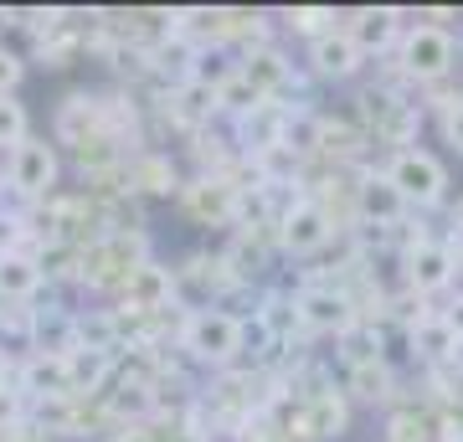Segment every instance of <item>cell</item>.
<instances>
[{
  "label": "cell",
  "instance_id": "6da1fadb",
  "mask_svg": "<svg viewBox=\"0 0 463 442\" xmlns=\"http://www.w3.org/2000/svg\"><path fill=\"white\" fill-rule=\"evenodd\" d=\"M237 340H242V319L227 314V309H196L181 329V344L206 365L237 361Z\"/></svg>",
  "mask_w": 463,
  "mask_h": 442
},
{
  "label": "cell",
  "instance_id": "7a4b0ae2",
  "mask_svg": "<svg viewBox=\"0 0 463 442\" xmlns=\"http://www.w3.org/2000/svg\"><path fill=\"white\" fill-rule=\"evenodd\" d=\"M386 181L402 196V206H432V201H443L448 175H443V165H438V155H428V149H397Z\"/></svg>",
  "mask_w": 463,
  "mask_h": 442
},
{
  "label": "cell",
  "instance_id": "3957f363",
  "mask_svg": "<svg viewBox=\"0 0 463 442\" xmlns=\"http://www.w3.org/2000/svg\"><path fill=\"white\" fill-rule=\"evenodd\" d=\"M453 57H458V42H453L443 26H412L407 42H402V67L422 82L443 78L448 67H453Z\"/></svg>",
  "mask_w": 463,
  "mask_h": 442
},
{
  "label": "cell",
  "instance_id": "277c9868",
  "mask_svg": "<svg viewBox=\"0 0 463 442\" xmlns=\"http://www.w3.org/2000/svg\"><path fill=\"white\" fill-rule=\"evenodd\" d=\"M5 181H11V191H21V196H47L52 181H57V149H52L47 139H21V145L11 149Z\"/></svg>",
  "mask_w": 463,
  "mask_h": 442
},
{
  "label": "cell",
  "instance_id": "5b68a950",
  "mask_svg": "<svg viewBox=\"0 0 463 442\" xmlns=\"http://www.w3.org/2000/svg\"><path fill=\"white\" fill-rule=\"evenodd\" d=\"M330 231H335L330 212H325L319 201H294L279 221V242H283V252L304 258V252H319V247L330 242Z\"/></svg>",
  "mask_w": 463,
  "mask_h": 442
},
{
  "label": "cell",
  "instance_id": "8992f818",
  "mask_svg": "<svg viewBox=\"0 0 463 442\" xmlns=\"http://www.w3.org/2000/svg\"><path fill=\"white\" fill-rule=\"evenodd\" d=\"M453 273H458L453 247L417 237L412 252H407V283H412L417 294H438V288H448V283H453Z\"/></svg>",
  "mask_w": 463,
  "mask_h": 442
},
{
  "label": "cell",
  "instance_id": "52a82bcc",
  "mask_svg": "<svg viewBox=\"0 0 463 442\" xmlns=\"http://www.w3.org/2000/svg\"><path fill=\"white\" fill-rule=\"evenodd\" d=\"M294 309H298V324L304 329H335V334H345L355 324V304L340 288H304L294 298Z\"/></svg>",
  "mask_w": 463,
  "mask_h": 442
},
{
  "label": "cell",
  "instance_id": "ba28073f",
  "mask_svg": "<svg viewBox=\"0 0 463 442\" xmlns=\"http://www.w3.org/2000/svg\"><path fill=\"white\" fill-rule=\"evenodd\" d=\"M170 294H175V278H170V268L160 262H134L129 273H124V298H129V309H165Z\"/></svg>",
  "mask_w": 463,
  "mask_h": 442
},
{
  "label": "cell",
  "instance_id": "9c48e42d",
  "mask_svg": "<svg viewBox=\"0 0 463 442\" xmlns=\"http://www.w3.org/2000/svg\"><path fill=\"white\" fill-rule=\"evenodd\" d=\"M26 334H32L36 355H67L78 344L72 314H62V309H26Z\"/></svg>",
  "mask_w": 463,
  "mask_h": 442
},
{
  "label": "cell",
  "instance_id": "30bf717a",
  "mask_svg": "<svg viewBox=\"0 0 463 442\" xmlns=\"http://www.w3.org/2000/svg\"><path fill=\"white\" fill-rule=\"evenodd\" d=\"M309 62H315L319 78H355L361 72V52H355V42H350L345 32H325L315 36V47H309Z\"/></svg>",
  "mask_w": 463,
  "mask_h": 442
},
{
  "label": "cell",
  "instance_id": "8fae6325",
  "mask_svg": "<svg viewBox=\"0 0 463 442\" xmlns=\"http://www.w3.org/2000/svg\"><path fill=\"white\" fill-rule=\"evenodd\" d=\"M355 201H361V216L365 221H376V227H397L402 212H407L386 175H365V181L355 185Z\"/></svg>",
  "mask_w": 463,
  "mask_h": 442
},
{
  "label": "cell",
  "instance_id": "7c38bea8",
  "mask_svg": "<svg viewBox=\"0 0 463 442\" xmlns=\"http://www.w3.org/2000/svg\"><path fill=\"white\" fill-rule=\"evenodd\" d=\"M21 391L42 396V401L72 396V386H67V365H62V355H32V361H26V371H21Z\"/></svg>",
  "mask_w": 463,
  "mask_h": 442
},
{
  "label": "cell",
  "instance_id": "4fadbf2b",
  "mask_svg": "<svg viewBox=\"0 0 463 442\" xmlns=\"http://www.w3.org/2000/svg\"><path fill=\"white\" fill-rule=\"evenodd\" d=\"M237 72H242V82H248L258 99H268L273 88H283V78H288V62H283L273 47H258V52H248V57L237 62Z\"/></svg>",
  "mask_w": 463,
  "mask_h": 442
},
{
  "label": "cell",
  "instance_id": "5bb4252c",
  "mask_svg": "<svg viewBox=\"0 0 463 442\" xmlns=\"http://www.w3.org/2000/svg\"><path fill=\"white\" fill-rule=\"evenodd\" d=\"M232 72H237V57H232L227 47H196L191 62H185V82H196V88H206V93H216Z\"/></svg>",
  "mask_w": 463,
  "mask_h": 442
},
{
  "label": "cell",
  "instance_id": "9a60e30c",
  "mask_svg": "<svg viewBox=\"0 0 463 442\" xmlns=\"http://www.w3.org/2000/svg\"><path fill=\"white\" fill-rule=\"evenodd\" d=\"M67 365V386L72 391H93V386H103V376H109V365H114V355H103V350H83V344H72L62 355Z\"/></svg>",
  "mask_w": 463,
  "mask_h": 442
},
{
  "label": "cell",
  "instance_id": "2e32d148",
  "mask_svg": "<svg viewBox=\"0 0 463 442\" xmlns=\"http://www.w3.org/2000/svg\"><path fill=\"white\" fill-rule=\"evenodd\" d=\"M36 288H42V268H36V258H26V252H5V258H0V298H32Z\"/></svg>",
  "mask_w": 463,
  "mask_h": 442
},
{
  "label": "cell",
  "instance_id": "e0dca14e",
  "mask_svg": "<svg viewBox=\"0 0 463 442\" xmlns=\"http://www.w3.org/2000/svg\"><path fill=\"white\" fill-rule=\"evenodd\" d=\"M350 42H355V52H371V47H386V42H392V36H397V11H361V16H355V26H350Z\"/></svg>",
  "mask_w": 463,
  "mask_h": 442
},
{
  "label": "cell",
  "instance_id": "ac0fdd59",
  "mask_svg": "<svg viewBox=\"0 0 463 442\" xmlns=\"http://www.w3.org/2000/svg\"><path fill=\"white\" fill-rule=\"evenodd\" d=\"M350 391L361 396V401H386V396H392V371L381 361L350 365Z\"/></svg>",
  "mask_w": 463,
  "mask_h": 442
},
{
  "label": "cell",
  "instance_id": "d6986e66",
  "mask_svg": "<svg viewBox=\"0 0 463 442\" xmlns=\"http://www.w3.org/2000/svg\"><path fill=\"white\" fill-rule=\"evenodd\" d=\"M412 344L422 350V355H428V361H448V350H453V334H448L443 314H438V319H417Z\"/></svg>",
  "mask_w": 463,
  "mask_h": 442
},
{
  "label": "cell",
  "instance_id": "ffe728a7",
  "mask_svg": "<svg viewBox=\"0 0 463 442\" xmlns=\"http://www.w3.org/2000/svg\"><path fill=\"white\" fill-rule=\"evenodd\" d=\"M345 427V401H335L330 391L315 396V407H309V432H319V437H335Z\"/></svg>",
  "mask_w": 463,
  "mask_h": 442
},
{
  "label": "cell",
  "instance_id": "44dd1931",
  "mask_svg": "<svg viewBox=\"0 0 463 442\" xmlns=\"http://www.w3.org/2000/svg\"><path fill=\"white\" fill-rule=\"evenodd\" d=\"M26 139V108L16 99H0V149H16Z\"/></svg>",
  "mask_w": 463,
  "mask_h": 442
},
{
  "label": "cell",
  "instance_id": "7402d4cb",
  "mask_svg": "<svg viewBox=\"0 0 463 442\" xmlns=\"http://www.w3.org/2000/svg\"><path fill=\"white\" fill-rule=\"evenodd\" d=\"M21 72H26V62H21L11 47H0V99H11L21 88Z\"/></svg>",
  "mask_w": 463,
  "mask_h": 442
},
{
  "label": "cell",
  "instance_id": "603a6c76",
  "mask_svg": "<svg viewBox=\"0 0 463 442\" xmlns=\"http://www.w3.org/2000/svg\"><path fill=\"white\" fill-rule=\"evenodd\" d=\"M181 108L185 114H216V93H206V88H196V82H185L181 88Z\"/></svg>",
  "mask_w": 463,
  "mask_h": 442
},
{
  "label": "cell",
  "instance_id": "cb8c5ba5",
  "mask_svg": "<svg viewBox=\"0 0 463 442\" xmlns=\"http://www.w3.org/2000/svg\"><path fill=\"white\" fill-rule=\"evenodd\" d=\"M443 139L463 155V99L448 103V114H443Z\"/></svg>",
  "mask_w": 463,
  "mask_h": 442
},
{
  "label": "cell",
  "instance_id": "d4e9b609",
  "mask_svg": "<svg viewBox=\"0 0 463 442\" xmlns=\"http://www.w3.org/2000/svg\"><path fill=\"white\" fill-rule=\"evenodd\" d=\"M11 427H21V391L0 386V432H11Z\"/></svg>",
  "mask_w": 463,
  "mask_h": 442
},
{
  "label": "cell",
  "instance_id": "484cf974",
  "mask_svg": "<svg viewBox=\"0 0 463 442\" xmlns=\"http://www.w3.org/2000/svg\"><path fill=\"white\" fill-rule=\"evenodd\" d=\"M428 437V427L417 422V417H397V422H392V442H422Z\"/></svg>",
  "mask_w": 463,
  "mask_h": 442
},
{
  "label": "cell",
  "instance_id": "4316f807",
  "mask_svg": "<svg viewBox=\"0 0 463 442\" xmlns=\"http://www.w3.org/2000/svg\"><path fill=\"white\" fill-rule=\"evenodd\" d=\"M145 191H170V185H175V170H165V165H160V160H149L145 165Z\"/></svg>",
  "mask_w": 463,
  "mask_h": 442
},
{
  "label": "cell",
  "instance_id": "83f0119b",
  "mask_svg": "<svg viewBox=\"0 0 463 442\" xmlns=\"http://www.w3.org/2000/svg\"><path fill=\"white\" fill-rule=\"evenodd\" d=\"M16 242H21V221L16 216H0V258L16 252Z\"/></svg>",
  "mask_w": 463,
  "mask_h": 442
},
{
  "label": "cell",
  "instance_id": "f1b7e54d",
  "mask_svg": "<svg viewBox=\"0 0 463 442\" xmlns=\"http://www.w3.org/2000/svg\"><path fill=\"white\" fill-rule=\"evenodd\" d=\"M155 442H201V432L196 427H170V432H160Z\"/></svg>",
  "mask_w": 463,
  "mask_h": 442
},
{
  "label": "cell",
  "instance_id": "f546056e",
  "mask_svg": "<svg viewBox=\"0 0 463 442\" xmlns=\"http://www.w3.org/2000/svg\"><path fill=\"white\" fill-rule=\"evenodd\" d=\"M443 324H448V334H453V340H463V298L443 314Z\"/></svg>",
  "mask_w": 463,
  "mask_h": 442
},
{
  "label": "cell",
  "instance_id": "4dcf8cb0",
  "mask_svg": "<svg viewBox=\"0 0 463 442\" xmlns=\"http://www.w3.org/2000/svg\"><path fill=\"white\" fill-rule=\"evenodd\" d=\"M448 361H453V365L463 371V340H453V350H448Z\"/></svg>",
  "mask_w": 463,
  "mask_h": 442
},
{
  "label": "cell",
  "instance_id": "1f68e13d",
  "mask_svg": "<svg viewBox=\"0 0 463 442\" xmlns=\"http://www.w3.org/2000/svg\"><path fill=\"white\" fill-rule=\"evenodd\" d=\"M0 386H5V361H0Z\"/></svg>",
  "mask_w": 463,
  "mask_h": 442
}]
</instances>
